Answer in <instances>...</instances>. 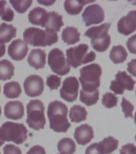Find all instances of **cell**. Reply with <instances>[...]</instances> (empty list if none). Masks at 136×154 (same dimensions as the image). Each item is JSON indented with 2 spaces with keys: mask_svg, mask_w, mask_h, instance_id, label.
I'll use <instances>...</instances> for the list:
<instances>
[{
  "mask_svg": "<svg viewBox=\"0 0 136 154\" xmlns=\"http://www.w3.org/2000/svg\"><path fill=\"white\" fill-rule=\"evenodd\" d=\"M17 29L13 25L7 23L0 24V44L8 43L16 36Z\"/></svg>",
  "mask_w": 136,
  "mask_h": 154,
  "instance_id": "22",
  "label": "cell"
},
{
  "mask_svg": "<svg viewBox=\"0 0 136 154\" xmlns=\"http://www.w3.org/2000/svg\"><path fill=\"white\" fill-rule=\"evenodd\" d=\"M79 88V83L76 77H67L60 89V96L67 102H73L77 99Z\"/></svg>",
  "mask_w": 136,
  "mask_h": 154,
  "instance_id": "10",
  "label": "cell"
},
{
  "mask_svg": "<svg viewBox=\"0 0 136 154\" xmlns=\"http://www.w3.org/2000/svg\"><path fill=\"white\" fill-rule=\"evenodd\" d=\"M60 154H61V153H60Z\"/></svg>",
  "mask_w": 136,
  "mask_h": 154,
  "instance_id": "50",
  "label": "cell"
},
{
  "mask_svg": "<svg viewBox=\"0 0 136 154\" xmlns=\"http://www.w3.org/2000/svg\"><path fill=\"white\" fill-rule=\"evenodd\" d=\"M88 50L89 46L85 43L68 48L66 51L67 64L74 68H77L82 64L93 62L95 60V53L88 51Z\"/></svg>",
  "mask_w": 136,
  "mask_h": 154,
  "instance_id": "5",
  "label": "cell"
},
{
  "mask_svg": "<svg viewBox=\"0 0 136 154\" xmlns=\"http://www.w3.org/2000/svg\"><path fill=\"white\" fill-rule=\"evenodd\" d=\"M74 137L80 145H86L94 138V130L91 126L84 124L75 128Z\"/></svg>",
  "mask_w": 136,
  "mask_h": 154,
  "instance_id": "15",
  "label": "cell"
},
{
  "mask_svg": "<svg viewBox=\"0 0 136 154\" xmlns=\"http://www.w3.org/2000/svg\"><path fill=\"white\" fill-rule=\"evenodd\" d=\"M82 18L86 26H91L93 24H98L103 22L105 18L104 11L98 4L90 5L86 7Z\"/></svg>",
  "mask_w": 136,
  "mask_h": 154,
  "instance_id": "12",
  "label": "cell"
},
{
  "mask_svg": "<svg viewBox=\"0 0 136 154\" xmlns=\"http://www.w3.org/2000/svg\"><path fill=\"white\" fill-rule=\"evenodd\" d=\"M102 103L103 106L107 108H111L117 106L118 98L115 94L111 92H107L103 95L102 99Z\"/></svg>",
  "mask_w": 136,
  "mask_h": 154,
  "instance_id": "31",
  "label": "cell"
},
{
  "mask_svg": "<svg viewBox=\"0 0 136 154\" xmlns=\"http://www.w3.org/2000/svg\"><path fill=\"white\" fill-rule=\"evenodd\" d=\"M23 87L26 96L29 97H37L43 93L44 82L43 78L38 75H31L25 79Z\"/></svg>",
  "mask_w": 136,
  "mask_h": 154,
  "instance_id": "11",
  "label": "cell"
},
{
  "mask_svg": "<svg viewBox=\"0 0 136 154\" xmlns=\"http://www.w3.org/2000/svg\"><path fill=\"white\" fill-rule=\"evenodd\" d=\"M135 141H136V135H135Z\"/></svg>",
  "mask_w": 136,
  "mask_h": 154,
  "instance_id": "47",
  "label": "cell"
},
{
  "mask_svg": "<svg viewBox=\"0 0 136 154\" xmlns=\"http://www.w3.org/2000/svg\"><path fill=\"white\" fill-rule=\"evenodd\" d=\"M0 90H1V87H0Z\"/></svg>",
  "mask_w": 136,
  "mask_h": 154,
  "instance_id": "48",
  "label": "cell"
},
{
  "mask_svg": "<svg viewBox=\"0 0 136 154\" xmlns=\"http://www.w3.org/2000/svg\"><path fill=\"white\" fill-rule=\"evenodd\" d=\"M127 47L130 52L136 55V34L128 38L127 42Z\"/></svg>",
  "mask_w": 136,
  "mask_h": 154,
  "instance_id": "36",
  "label": "cell"
},
{
  "mask_svg": "<svg viewBox=\"0 0 136 154\" xmlns=\"http://www.w3.org/2000/svg\"><path fill=\"white\" fill-rule=\"evenodd\" d=\"M7 3L6 1H0V17L4 14L5 11L7 9Z\"/></svg>",
  "mask_w": 136,
  "mask_h": 154,
  "instance_id": "41",
  "label": "cell"
},
{
  "mask_svg": "<svg viewBox=\"0 0 136 154\" xmlns=\"http://www.w3.org/2000/svg\"><path fill=\"white\" fill-rule=\"evenodd\" d=\"M61 84V78L55 75H50L47 78V85L50 90H55L59 88Z\"/></svg>",
  "mask_w": 136,
  "mask_h": 154,
  "instance_id": "33",
  "label": "cell"
},
{
  "mask_svg": "<svg viewBox=\"0 0 136 154\" xmlns=\"http://www.w3.org/2000/svg\"><path fill=\"white\" fill-rule=\"evenodd\" d=\"M0 154H1V153H0Z\"/></svg>",
  "mask_w": 136,
  "mask_h": 154,
  "instance_id": "51",
  "label": "cell"
},
{
  "mask_svg": "<svg viewBox=\"0 0 136 154\" xmlns=\"http://www.w3.org/2000/svg\"><path fill=\"white\" fill-rule=\"evenodd\" d=\"M10 3L19 14H23L32 4L31 0H11Z\"/></svg>",
  "mask_w": 136,
  "mask_h": 154,
  "instance_id": "30",
  "label": "cell"
},
{
  "mask_svg": "<svg viewBox=\"0 0 136 154\" xmlns=\"http://www.w3.org/2000/svg\"><path fill=\"white\" fill-rule=\"evenodd\" d=\"M135 83V80L126 72H119L115 75V79L110 82V89L115 94L122 95L125 90H134Z\"/></svg>",
  "mask_w": 136,
  "mask_h": 154,
  "instance_id": "9",
  "label": "cell"
},
{
  "mask_svg": "<svg viewBox=\"0 0 136 154\" xmlns=\"http://www.w3.org/2000/svg\"><path fill=\"white\" fill-rule=\"evenodd\" d=\"M68 108L65 103L55 100L49 103L47 116L50 128L56 132H66L71 127V123L67 119Z\"/></svg>",
  "mask_w": 136,
  "mask_h": 154,
  "instance_id": "1",
  "label": "cell"
},
{
  "mask_svg": "<svg viewBox=\"0 0 136 154\" xmlns=\"http://www.w3.org/2000/svg\"><path fill=\"white\" fill-rule=\"evenodd\" d=\"M0 137L3 141L23 144L27 138V129L23 124L5 122L0 128Z\"/></svg>",
  "mask_w": 136,
  "mask_h": 154,
  "instance_id": "7",
  "label": "cell"
},
{
  "mask_svg": "<svg viewBox=\"0 0 136 154\" xmlns=\"http://www.w3.org/2000/svg\"><path fill=\"white\" fill-rule=\"evenodd\" d=\"M80 33L78 29L74 26H67L62 32V38L63 42L68 45H73L78 43L80 39Z\"/></svg>",
  "mask_w": 136,
  "mask_h": 154,
  "instance_id": "23",
  "label": "cell"
},
{
  "mask_svg": "<svg viewBox=\"0 0 136 154\" xmlns=\"http://www.w3.org/2000/svg\"><path fill=\"white\" fill-rule=\"evenodd\" d=\"M46 52L42 49H33L30 52L27 62L31 67L38 70L43 68L46 65Z\"/></svg>",
  "mask_w": 136,
  "mask_h": 154,
  "instance_id": "18",
  "label": "cell"
},
{
  "mask_svg": "<svg viewBox=\"0 0 136 154\" xmlns=\"http://www.w3.org/2000/svg\"><path fill=\"white\" fill-rule=\"evenodd\" d=\"M110 23H103L100 26H92L85 32V36L91 38L92 48L98 52H103L107 50L110 44V36L108 31Z\"/></svg>",
  "mask_w": 136,
  "mask_h": 154,
  "instance_id": "4",
  "label": "cell"
},
{
  "mask_svg": "<svg viewBox=\"0 0 136 154\" xmlns=\"http://www.w3.org/2000/svg\"><path fill=\"white\" fill-rule=\"evenodd\" d=\"M3 144H4V141H3V140H2L1 139V137H0V147L2 146V145Z\"/></svg>",
  "mask_w": 136,
  "mask_h": 154,
  "instance_id": "44",
  "label": "cell"
},
{
  "mask_svg": "<svg viewBox=\"0 0 136 154\" xmlns=\"http://www.w3.org/2000/svg\"><path fill=\"white\" fill-rule=\"evenodd\" d=\"M37 2L39 3V4H43V5H45V6H50V5H52L53 3H55V0H49V1H42V0H38Z\"/></svg>",
  "mask_w": 136,
  "mask_h": 154,
  "instance_id": "42",
  "label": "cell"
},
{
  "mask_svg": "<svg viewBox=\"0 0 136 154\" xmlns=\"http://www.w3.org/2000/svg\"><path fill=\"white\" fill-rule=\"evenodd\" d=\"M26 154H46V151L44 148L39 145H35L29 149Z\"/></svg>",
  "mask_w": 136,
  "mask_h": 154,
  "instance_id": "38",
  "label": "cell"
},
{
  "mask_svg": "<svg viewBox=\"0 0 136 154\" xmlns=\"http://www.w3.org/2000/svg\"><path fill=\"white\" fill-rule=\"evenodd\" d=\"M45 108L43 102L39 100H31L26 105V123L34 130L43 129L46 125Z\"/></svg>",
  "mask_w": 136,
  "mask_h": 154,
  "instance_id": "6",
  "label": "cell"
},
{
  "mask_svg": "<svg viewBox=\"0 0 136 154\" xmlns=\"http://www.w3.org/2000/svg\"><path fill=\"white\" fill-rule=\"evenodd\" d=\"M22 92L20 84L16 81L9 82L3 87V93L7 98L14 99L20 96Z\"/></svg>",
  "mask_w": 136,
  "mask_h": 154,
  "instance_id": "28",
  "label": "cell"
},
{
  "mask_svg": "<svg viewBox=\"0 0 136 154\" xmlns=\"http://www.w3.org/2000/svg\"><path fill=\"white\" fill-rule=\"evenodd\" d=\"M14 74V67L11 62L7 60L0 61V79H11Z\"/></svg>",
  "mask_w": 136,
  "mask_h": 154,
  "instance_id": "27",
  "label": "cell"
},
{
  "mask_svg": "<svg viewBox=\"0 0 136 154\" xmlns=\"http://www.w3.org/2000/svg\"><path fill=\"white\" fill-rule=\"evenodd\" d=\"M5 51H6V47L4 44H0V57H2L5 55Z\"/></svg>",
  "mask_w": 136,
  "mask_h": 154,
  "instance_id": "43",
  "label": "cell"
},
{
  "mask_svg": "<svg viewBox=\"0 0 136 154\" xmlns=\"http://www.w3.org/2000/svg\"><path fill=\"white\" fill-rule=\"evenodd\" d=\"M1 112H1V107H0V116H1Z\"/></svg>",
  "mask_w": 136,
  "mask_h": 154,
  "instance_id": "46",
  "label": "cell"
},
{
  "mask_svg": "<svg viewBox=\"0 0 136 154\" xmlns=\"http://www.w3.org/2000/svg\"><path fill=\"white\" fill-rule=\"evenodd\" d=\"M64 25L62 21V16L55 11L47 12V17L43 27L46 28L47 31L57 32Z\"/></svg>",
  "mask_w": 136,
  "mask_h": 154,
  "instance_id": "17",
  "label": "cell"
},
{
  "mask_svg": "<svg viewBox=\"0 0 136 154\" xmlns=\"http://www.w3.org/2000/svg\"><path fill=\"white\" fill-rule=\"evenodd\" d=\"M69 116L71 122L79 123L86 120L87 112L83 106L74 105L70 110Z\"/></svg>",
  "mask_w": 136,
  "mask_h": 154,
  "instance_id": "26",
  "label": "cell"
},
{
  "mask_svg": "<svg viewBox=\"0 0 136 154\" xmlns=\"http://www.w3.org/2000/svg\"><path fill=\"white\" fill-rule=\"evenodd\" d=\"M120 154H136V146L133 144H127L120 149Z\"/></svg>",
  "mask_w": 136,
  "mask_h": 154,
  "instance_id": "35",
  "label": "cell"
},
{
  "mask_svg": "<svg viewBox=\"0 0 136 154\" xmlns=\"http://www.w3.org/2000/svg\"><path fill=\"white\" fill-rule=\"evenodd\" d=\"M24 42L35 47H46L57 43V33L43 31L37 27H28L23 32Z\"/></svg>",
  "mask_w": 136,
  "mask_h": 154,
  "instance_id": "3",
  "label": "cell"
},
{
  "mask_svg": "<svg viewBox=\"0 0 136 154\" xmlns=\"http://www.w3.org/2000/svg\"><path fill=\"white\" fill-rule=\"evenodd\" d=\"M47 17V12L42 7H35L28 14L29 22L33 25L43 26Z\"/></svg>",
  "mask_w": 136,
  "mask_h": 154,
  "instance_id": "19",
  "label": "cell"
},
{
  "mask_svg": "<svg viewBox=\"0 0 136 154\" xmlns=\"http://www.w3.org/2000/svg\"><path fill=\"white\" fill-rule=\"evenodd\" d=\"M97 145H98V143H94V144H91L86 149L85 154H101L99 151H98Z\"/></svg>",
  "mask_w": 136,
  "mask_h": 154,
  "instance_id": "40",
  "label": "cell"
},
{
  "mask_svg": "<svg viewBox=\"0 0 136 154\" xmlns=\"http://www.w3.org/2000/svg\"><path fill=\"white\" fill-rule=\"evenodd\" d=\"M135 94H136V90H135Z\"/></svg>",
  "mask_w": 136,
  "mask_h": 154,
  "instance_id": "49",
  "label": "cell"
},
{
  "mask_svg": "<svg viewBox=\"0 0 136 154\" xmlns=\"http://www.w3.org/2000/svg\"><path fill=\"white\" fill-rule=\"evenodd\" d=\"M28 52V45L23 40L15 39L8 47V55L12 60L20 61L26 56Z\"/></svg>",
  "mask_w": 136,
  "mask_h": 154,
  "instance_id": "14",
  "label": "cell"
},
{
  "mask_svg": "<svg viewBox=\"0 0 136 154\" xmlns=\"http://www.w3.org/2000/svg\"><path fill=\"white\" fill-rule=\"evenodd\" d=\"M57 149L61 154H73L76 150V145L73 140L65 137L59 141Z\"/></svg>",
  "mask_w": 136,
  "mask_h": 154,
  "instance_id": "25",
  "label": "cell"
},
{
  "mask_svg": "<svg viewBox=\"0 0 136 154\" xmlns=\"http://www.w3.org/2000/svg\"><path fill=\"white\" fill-rule=\"evenodd\" d=\"M127 72L136 77V59H133L127 63Z\"/></svg>",
  "mask_w": 136,
  "mask_h": 154,
  "instance_id": "39",
  "label": "cell"
},
{
  "mask_svg": "<svg viewBox=\"0 0 136 154\" xmlns=\"http://www.w3.org/2000/svg\"><path fill=\"white\" fill-rule=\"evenodd\" d=\"M134 123H135V125H136V112L134 116Z\"/></svg>",
  "mask_w": 136,
  "mask_h": 154,
  "instance_id": "45",
  "label": "cell"
},
{
  "mask_svg": "<svg viewBox=\"0 0 136 154\" xmlns=\"http://www.w3.org/2000/svg\"><path fill=\"white\" fill-rule=\"evenodd\" d=\"M14 11H13L9 7H7L6 11H5L4 14H2V17H1V19H2V20H4V21L11 22L12 20H13V19H14Z\"/></svg>",
  "mask_w": 136,
  "mask_h": 154,
  "instance_id": "37",
  "label": "cell"
},
{
  "mask_svg": "<svg viewBox=\"0 0 136 154\" xmlns=\"http://www.w3.org/2000/svg\"><path fill=\"white\" fill-rule=\"evenodd\" d=\"M4 154H22V152L19 147L14 146V144H7L3 148Z\"/></svg>",
  "mask_w": 136,
  "mask_h": 154,
  "instance_id": "34",
  "label": "cell"
},
{
  "mask_svg": "<svg viewBox=\"0 0 136 154\" xmlns=\"http://www.w3.org/2000/svg\"><path fill=\"white\" fill-rule=\"evenodd\" d=\"M79 82L82 90L86 92H93L98 90L100 86V77L102 75V68L97 63L86 65L79 71Z\"/></svg>",
  "mask_w": 136,
  "mask_h": 154,
  "instance_id": "2",
  "label": "cell"
},
{
  "mask_svg": "<svg viewBox=\"0 0 136 154\" xmlns=\"http://www.w3.org/2000/svg\"><path fill=\"white\" fill-rule=\"evenodd\" d=\"M121 106H122V112L124 113L125 117L132 118V116H133V111H134V105L130 101H128L127 100H126V98L123 97L122 100Z\"/></svg>",
  "mask_w": 136,
  "mask_h": 154,
  "instance_id": "32",
  "label": "cell"
},
{
  "mask_svg": "<svg viewBox=\"0 0 136 154\" xmlns=\"http://www.w3.org/2000/svg\"><path fill=\"white\" fill-rule=\"evenodd\" d=\"M110 58L111 61L115 64L122 63L127 60V51L122 45L114 46L110 52Z\"/></svg>",
  "mask_w": 136,
  "mask_h": 154,
  "instance_id": "24",
  "label": "cell"
},
{
  "mask_svg": "<svg viewBox=\"0 0 136 154\" xmlns=\"http://www.w3.org/2000/svg\"><path fill=\"white\" fill-rule=\"evenodd\" d=\"M98 149L101 154H110L118 149L119 140L113 137H107L98 143Z\"/></svg>",
  "mask_w": 136,
  "mask_h": 154,
  "instance_id": "20",
  "label": "cell"
},
{
  "mask_svg": "<svg viewBox=\"0 0 136 154\" xmlns=\"http://www.w3.org/2000/svg\"><path fill=\"white\" fill-rule=\"evenodd\" d=\"M99 99V91L98 90L93 92H86V91L80 90V96L79 100L82 103H85L87 106H91L95 104Z\"/></svg>",
  "mask_w": 136,
  "mask_h": 154,
  "instance_id": "29",
  "label": "cell"
},
{
  "mask_svg": "<svg viewBox=\"0 0 136 154\" xmlns=\"http://www.w3.org/2000/svg\"><path fill=\"white\" fill-rule=\"evenodd\" d=\"M118 31L124 35H129L136 31V11H130L126 16L122 17L117 24Z\"/></svg>",
  "mask_w": 136,
  "mask_h": 154,
  "instance_id": "13",
  "label": "cell"
},
{
  "mask_svg": "<svg viewBox=\"0 0 136 154\" xmlns=\"http://www.w3.org/2000/svg\"><path fill=\"white\" fill-rule=\"evenodd\" d=\"M48 64L52 72L59 75H65L69 73L70 66L62 51L59 48H54L48 55Z\"/></svg>",
  "mask_w": 136,
  "mask_h": 154,
  "instance_id": "8",
  "label": "cell"
},
{
  "mask_svg": "<svg viewBox=\"0 0 136 154\" xmlns=\"http://www.w3.org/2000/svg\"><path fill=\"white\" fill-rule=\"evenodd\" d=\"M94 2V0L91 1H83V0H67L64 2L65 11L67 14L71 15L79 14L82 11L84 5Z\"/></svg>",
  "mask_w": 136,
  "mask_h": 154,
  "instance_id": "21",
  "label": "cell"
},
{
  "mask_svg": "<svg viewBox=\"0 0 136 154\" xmlns=\"http://www.w3.org/2000/svg\"><path fill=\"white\" fill-rule=\"evenodd\" d=\"M4 115L8 119L19 120L24 115L23 104L20 101H10L4 107Z\"/></svg>",
  "mask_w": 136,
  "mask_h": 154,
  "instance_id": "16",
  "label": "cell"
}]
</instances>
